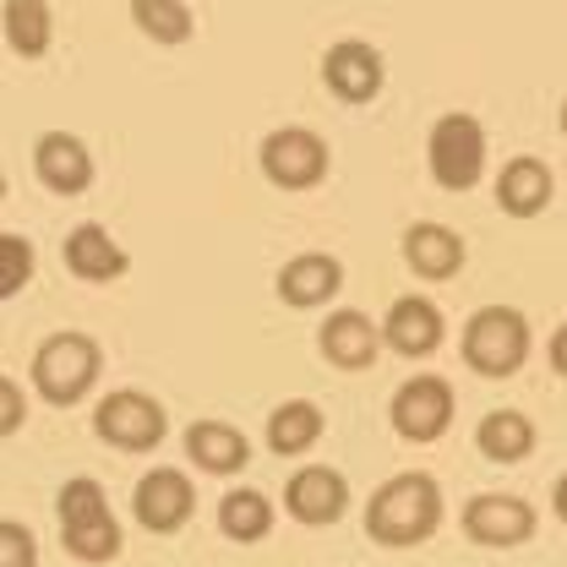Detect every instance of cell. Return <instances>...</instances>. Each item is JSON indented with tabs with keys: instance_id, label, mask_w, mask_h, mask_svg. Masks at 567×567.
<instances>
[{
	"instance_id": "277c9868",
	"label": "cell",
	"mask_w": 567,
	"mask_h": 567,
	"mask_svg": "<svg viewBox=\"0 0 567 567\" xmlns=\"http://www.w3.org/2000/svg\"><path fill=\"white\" fill-rule=\"evenodd\" d=\"M425 164L442 192H475L486 175V126L464 110L442 115L425 137Z\"/></svg>"
},
{
	"instance_id": "5bb4252c",
	"label": "cell",
	"mask_w": 567,
	"mask_h": 567,
	"mask_svg": "<svg viewBox=\"0 0 567 567\" xmlns=\"http://www.w3.org/2000/svg\"><path fill=\"white\" fill-rule=\"evenodd\" d=\"M464 535H470L475 546H496V551L524 546V540L535 535V507H529L524 496L486 492L464 507Z\"/></svg>"
},
{
	"instance_id": "8992f818",
	"label": "cell",
	"mask_w": 567,
	"mask_h": 567,
	"mask_svg": "<svg viewBox=\"0 0 567 567\" xmlns=\"http://www.w3.org/2000/svg\"><path fill=\"white\" fill-rule=\"evenodd\" d=\"M529 360V322L513 306H481L464 322V365L481 377H513Z\"/></svg>"
},
{
	"instance_id": "7c38bea8",
	"label": "cell",
	"mask_w": 567,
	"mask_h": 567,
	"mask_svg": "<svg viewBox=\"0 0 567 567\" xmlns=\"http://www.w3.org/2000/svg\"><path fill=\"white\" fill-rule=\"evenodd\" d=\"M61 262H66L71 279L82 284H115L132 274V251L104 229V224H76V229H66V240H61Z\"/></svg>"
},
{
	"instance_id": "2e32d148",
	"label": "cell",
	"mask_w": 567,
	"mask_h": 567,
	"mask_svg": "<svg viewBox=\"0 0 567 567\" xmlns=\"http://www.w3.org/2000/svg\"><path fill=\"white\" fill-rule=\"evenodd\" d=\"M551 197H557V175H551L546 158L518 153V158L502 164V175H496V208L507 213V218H540V213L551 208Z\"/></svg>"
},
{
	"instance_id": "52a82bcc",
	"label": "cell",
	"mask_w": 567,
	"mask_h": 567,
	"mask_svg": "<svg viewBox=\"0 0 567 567\" xmlns=\"http://www.w3.org/2000/svg\"><path fill=\"white\" fill-rule=\"evenodd\" d=\"M93 431H99V442H110L121 453H153L169 431V415H164L158 399H147L137 388H115L110 399H99Z\"/></svg>"
},
{
	"instance_id": "8fae6325",
	"label": "cell",
	"mask_w": 567,
	"mask_h": 567,
	"mask_svg": "<svg viewBox=\"0 0 567 567\" xmlns=\"http://www.w3.org/2000/svg\"><path fill=\"white\" fill-rule=\"evenodd\" d=\"M453 425V388L442 377H410L393 393V431L404 442H436Z\"/></svg>"
},
{
	"instance_id": "4fadbf2b",
	"label": "cell",
	"mask_w": 567,
	"mask_h": 567,
	"mask_svg": "<svg viewBox=\"0 0 567 567\" xmlns=\"http://www.w3.org/2000/svg\"><path fill=\"white\" fill-rule=\"evenodd\" d=\"M377 328H382V344L393 354H404V360H425L447 339V322H442L436 300H425V295H399Z\"/></svg>"
},
{
	"instance_id": "f1b7e54d",
	"label": "cell",
	"mask_w": 567,
	"mask_h": 567,
	"mask_svg": "<svg viewBox=\"0 0 567 567\" xmlns=\"http://www.w3.org/2000/svg\"><path fill=\"white\" fill-rule=\"evenodd\" d=\"M551 365H557V371L567 377V322L557 328V333H551Z\"/></svg>"
},
{
	"instance_id": "cb8c5ba5",
	"label": "cell",
	"mask_w": 567,
	"mask_h": 567,
	"mask_svg": "<svg viewBox=\"0 0 567 567\" xmlns=\"http://www.w3.org/2000/svg\"><path fill=\"white\" fill-rule=\"evenodd\" d=\"M322 425L328 421H322V410L311 399H289V404H279L268 415V447L279 458H300V453H311L322 442Z\"/></svg>"
},
{
	"instance_id": "9c48e42d",
	"label": "cell",
	"mask_w": 567,
	"mask_h": 567,
	"mask_svg": "<svg viewBox=\"0 0 567 567\" xmlns=\"http://www.w3.org/2000/svg\"><path fill=\"white\" fill-rule=\"evenodd\" d=\"M284 513L306 529H322V524H339L350 513V481L328 464H306L289 475L284 486Z\"/></svg>"
},
{
	"instance_id": "7a4b0ae2",
	"label": "cell",
	"mask_w": 567,
	"mask_h": 567,
	"mask_svg": "<svg viewBox=\"0 0 567 567\" xmlns=\"http://www.w3.org/2000/svg\"><path fill=\"white\" fill-rule=\"evenodd\" d=\"M99 371H104V350H99V339H87V333H76V328L50 333V339L33 350V365H28L33 393H39L44 404H55V410L82 404V399L93 393Z\"/></svg>"
},
{
	"instance_id": "4dcf8cb0",
	"label": "cell",
	"mask_w": 567,
	"mask_h": 567,
	"mask_svg": "<svg viewBox=\"0 0 567 567\" xmlns=\"http://www.w3.org/2000/svg\"><path fill=\"white\" fill-rule=\"evenodd\" d=\"M0 203H6V169H0Z\"/></svg>"
},
{
	"instance_id": "d6986e66",
	"label": "cell",
	"mask_w": 567,
	"mask_h": 567,
	"mask_svg": "<svg viewBox=\"0 0 567 567\" xmlns=\"http://www.w3.org/2000/svg\"><path fill=\"white\" fill-rule=\"evenodd\" d=\"M404 262H410V274H421V279H453V274L470 262V246H464L458 229L425 218V224H410V229H404Z\"/></svg>"
},
{
	"instance_id": "6da1fadb",
	"label": "cell",
	"mask_w": 567,
	"mask_h": 567,
	"mask_svg": "<svg viewBox=\"0 0 567 567\" xmlns=\"http://www.w3.org/2000/svg\"><path fill=\"white\" fill-rule=\"evenodd\" d=\"M436 524H442V486L421 470L393 475L365 502V535L377 546H421L436 535Z\"/></svg>"
},
{
	"instance_id": "d4e9b609",
	"label": "cell",
	"mask_w": 567,
	"mask_h": 567,
	"mask_svg": "<svg viewBox=\"0 0 567 567\" xmlns=\"http://www.w3.org/2000/svg\"><path fill=\"white\" fill-rule=\"evenodd\" d=\"M132 22H137L142 39H153V44H186L192 33H197V17H192V6L186 0H132Z\"/></svg>"
},
{
	"instance_id": "f546056e",
	"label": "cell",
	"mask_w": 567,
	"mask_h": 567,
	"mask_svg": "<svg viewBox=\"0 0 567 567\" xmlns=\"http://www.w3.org/2000/svg\"><path fill=\"white\" fill-rule=\"evenodd\" d=\"M551 507H557V518H563V524H567V475H563V481H557V492H551Z\"/></svg>"
},
{
	"instance_id": "3957f363",
	"label": "cell",
	"mask_w": 567,
	"mask_h": 567,
	"mask_svg": "<svg viewBox=\"0 0 567 567\" xmlns=\"http://www.w3.org/2000/svg\"><path fill=\"white\" fill-rule=\"evenodd\" d=\"M55 513H61V540L76 563H115L121 557V524H115L110 496L93 475L66 481L55 496Z\"/></svg>"
},
{
	"instance_id": "83f0119b",
	"label": "cell",
	"mask_w": 567,
	"mask_h": 567,
	"mask_svg": "<svg viewBox=\"0 0 567 567\" xmlns=\"http://www.w3.org/2000/svg\"><path fill=\"white\" fill-rule=\"evenodd\" d=\"M22 421H28V393L11 377H0V436H17Z\"/></svg>"
},
{
	"instance_id": "4316f807",
	"label": "cell",
	"mask_w": 567,
	"mask_h": 567,
	"mask_svg": "<svg viewBox=\"0 0 567 567\" xmlns=\"http://www.w3.org/2000/svg\"><path fill=\"white\" fill-rule=\"evenodd\" d=\"M0 567H39V540L17 518H0Z\"/></svg>"
},
{
	"instance_id": "1f68e13d",
	"label": "cell",
	"mask_w": 567,
	"mask_h": 567,
	"mask_svg": "<svg viewBox=\"0 0 567 567\" xmlns=\"http://www.w3.org/2000/svg\"><path fill=\"white\" fill-rule=\"evenodd\" d=\"M563 132H567V99H563Z\"/></svg>"
},
{
	"instance_id": "ba28073f",
	"label": "cell",
	"mask_w": 567,
	"mask_h": 567,
	"mask_svg": "<svg viewBox=\"0 0 567 567\" xmlns=\"http://www.w3.org/2000/svg\"><path fill=\"white\" fill-rule=\"evenodd\" d=\"M322 82H328V93L344 99V104H371V99L388 87V61H382V50L365 44V39H339V44H328V55H322Z\"/></svg>"
},
{
	"instance_id": "ac0fdd59",
	"label": "cell",
	"mask_w": 567,
	"mask_h": 567,
	"mask_svg": "<svg viewBox=\"0 0 567 567\" xmlns=\"http://www.w3.org/2000/svg\"><path fill=\"white\" fill-rule=\"evenodd\" d=\"M317 350L328 354V365H339V371H365L382 354V328L365 311H333L322 322V333H317Z\"/></svg>"
},
{
	"instance_id": "30bf717a",
	"label": "cell",
	"mask_w": 567,
	"mask_h": 567,
	"mask_svg": "<svg viewBox=\"0 0 567 567\" xmlns=\"http://www.w3.org/2000/svg\"><path fill=\"white\" fill-rule=\"evenodd\" d=\"M132 513H137V524L147 535H175V529L192 524L197 492H192V481L181 470H153V475H142L137 492H132Z\"/></svg>"
},
{
	"instance_id": "603a6c76",
	"label": "cell",
	"mask_w": 567,
	"mask_h": 567,
	"mask_svg": "<svg viewBox=\"0 0 567 567\" xmlns=\"http://www.w3.org/2000/svg\"><path fill=\"white\" fill-rule=\"evenodd\" d=\"M218 529L235 540V546H257L274 535V502L251 486H235V492L218 496Z\"/></svg>"
},
{
	"instance_id": "484cf974",
	"label": "cell",
	"mask_w": 567,
	"mask_h": 567,
	"mask_svg": "<svg viewBox=\"0 0 567 567\" xmlns=\"http://www.w3.org/2000/svg\"><path fill=\"white\" fill-rule=\"evenodd\" d=\"M33 268H39L33 240H28V235L0 229V300H17V295L33 284Z\"/></svg>"
},
{
	"instance_id": "7402d4cb",
	"label": "cell",
	"mask_w": 567,
	"mask_h": 567,
	"mask_svg": "<svg viewBox=\"0 0 567 567\" xmlns=\"http://www.w3.org/2000/svg\"><path fill=\"white\" fill-rule=\"evenodd\" d=\"M475 447L492 464H524L535 453V421L524 410H496V415L475 425Z\"/></svg>"
},
{
	"instance_id": "44dd1931",
	"label": "cell",
	"mask_w": 567,
	"mask_h": 567,
	"mask_svg": "<svg viewBox=\"0 0 567 567\" xmlns=\"http://www.w3.org/2000/svg\"><path fill=\"white\" fill-rule=\"evenodd\" d=\"M0 33H6L11 55H22V61H44L50 44H55V11H50V0H6V11H0Z\"/></svg>"
},
{
	"instance_id": "ffe728a7",
	"label": "cell",
	"mask_w": 567,
	"mask_h": 567,
	"mask_svg": "<svg viewBox=\"0 0 567 567\" xmlns=\"http://www.w3.org/2000/svg\"><path fill=\"white\" fill-rule=\"evenodd\" d=\"M186 453H192V464L208 470V475H240V470L251 464L246 431L229 421H192L186 425Z\"/></svg>"
},
{
	"instance_id": "9a60e30c",
	"label": "cell",
	"mask_w": 567,
	"mask_h": 567,
	"mask_svg": "<svg viewBox=\"0 0 567 567\" xmlns=\"http://www.w3.org/2000/svg\"><path fill=\"white\" fill-rule=\"evenodd\" d=\"M33 175H39V186L44 192H55V197H82L87 186H93V153H87V142L71 137V132H44V137L33 142Z\"/></svg>"
},
{
	"instance_id": "5b68a950",
	"label": "cell",
	"mask_w": 567,
	"mask_h": 567,
	"mask_svg": "<svg viewBox=\"0 0 567 567\" xmlns=\"http://www.w3.org/2000/svg\"><path fill=\"white\" fill-rule=\"evenodd\" d=\"M257 164H262V181L274 192H317L333 169V147L311 126H279V132L262 137Z\"/></svg>"
},
{
	"instance_id": "e0dca14e",
	"label": "cell",
	"mask_w": 567,
	"mask_h": 567,
	"mask_svg": "<svg viewBox=\"0 0 567 567\" xmlns=\"http://www.w3.org/2000/svg\"><path fill=\"white\" fill-rule=\"evenodd\" d=\"M284 306H295V311H317V306H328L339 289H344V262L339 257H328V251H300V257H289L279 268V279H274Z\"/></svg>"
}]
</instances>
